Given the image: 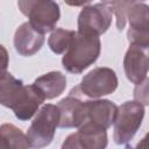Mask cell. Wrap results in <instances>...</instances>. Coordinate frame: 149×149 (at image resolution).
I'll return each mask as SVG.
<instances>
[{
    "label": "cell",
    "instance_id": "obj_10",
    "mask_svg": "<svg viewBox=\"0 0 149 149\" xmlns=\"http://www.w3.org/2000/svg\"><path fill=\"white\" fill-rule=\"evenodd\" d=\"M127 21L129 23L127 33L129 43L149 44V6L134 1L128 10Z\"/></svg>",
    "mask_w": 149,
    "mask_h": 149
},
{
    "label": "cell",
    "instance_id": "obj_5",
    "mask_svg": "<svg viewBox=\"0 0 149 149\" xmlns=\"http://www.w3.org/2000/svg\"><path fill=\"white\" fill-rule=\"evenodd\" d=\"M116 113L118 106L109 100L97 99L83 101L78 112L76 128L93 127L106 130L114 123Z\"/></svg>",
    "mask_w": 149,
    "mask_h": 149
},
{
    "label": "cell",
    "instance_id": "obj_19",
    "mask_svg": "<svg viewBox=\"0 0 149 149\" xmlns=\"http://www.w3.org/2000/svg\"><path fill=\"white\" fill-rule=\"evenodd\" d=\"M135 149H149V133L144 135V137L137 143Z\"/></svg>",
    "mask_w": 149,
    "mask_h": 149
},
{
    "label": "cell",
    "instance_id": "obj_12",
    "mask_svg": "<svg viewBox=\"0 0 149 149\" xmlns=\"http://www.w3.org/2000/svg\"><path fill=\"white\" fill-rule=\"evenodd\" d=\"M44 43V35L35 30L29 22L22 23L15 31L14 47L22 56H31L36 54Z\"/></svg>",
    "mask_w": 149,
    "mask_h": 149
},
{
    "label": "cell",
    "instance_id": "obj_2",
    "mask_svg": "<svg viewBox=\"0 0 149 149\" xmlns=\"http://www.w3.org/2000/svg\"><path fill=\"white\" fill-rule=\"evenodd\" d=\"M100 50L101 43L99 36L77 31L62 58L63 66L71 73H80L98 59Z\"/></svg>",
    "mask_w": 149,
    "mask_h": 149
},
{
    "label": "cell",
    "instance_id": "obj_6",
    "mask_svg": "<svg viewBox=\"0 0 149 149\" xmlns=\"http://www.w3.org/2000/svg\"><path fill=\"white\" fill-rule=\"evenodd\" d=\"M144 116V107L140 102L126 101L118 107L114 120V141L116 144H126L129 142L140 128Z\"/></svg>",
    "mask_w": 149,
    "mask_h": 149
},
{
    "label": "cell",
    "instance_id": "obj_15",
    "mask_svg": "<svg viewBox=\"0 0 149 149\" xmlns=\"http://www.w3.org/2000/svg\"><path fill=\"white\" fill-rule=\"evenodd\" d=\"M30 143L21 129L12 123H3L0 128V149H29Z\"/></svg>",
    "mask_w": 149,
    "mask_h": 149
},
{
    "label": "cell",
    "instance_id": "obj_3",
    "mask_svg": "<svg viewBox=\"0 0 149 149\" xmlns=\"http://www.w3.org/2000/svg\"><path fill=\"white\" fill-rule=\"evenodd\" d=\"M59 127L58 107L51 104L44 105L35 115L27 130V137L33 149H41L51 143L56 128Z\"/></svg>",
    "mask_w": 149,
    "mask_h": 149
},
{
    "label": "cell",
    "instance_id": "obj_11",
    "mask_svg": "<svg viewBox=\"0 0 149 149\" xmlns=\"http://www.w3.org/2000/svg\"><path fill=\"white\" fill-rule=\"evenodd\" d=\"M106 146L107 133L105 129L80 127L65 139L62 149H105Z\"/></svg>",
    "mask_w": 149,
    "mask_h": 149
},
{
    "label": "cell",
    "instance_id": "obj_9",
    "mask_svg": "<svg viewBox=\"0 0 149 149\" xmlns=\"http://www.w3.org/2000/svg\"><path fill=\"white\" fill-rule=\"evenodd\" d=\"M123 69L129 81L137 85L149 71V44H130L123 58Z\"/></svg>",
    "mask_w": 149,
    "mask_h": 149
},
{
    "label": "cell",
    "instance_id": "obj_17",
    "mask_svg": "<svg viewBox=\"0 0 149 149\" xmlns=\"http://www.w3.org/2000/svg\"><path fill=\"white\" fill-rule=\"evenodd\" d=\"M134 1H112L113 5V13L115 15L116 28L122 30L127 23V15L128 10L132 7Z\"/></svg>",
    "mask_w": 149,
    "mask_h": 149
},
{
    "label": "cell",
    "instance_id": "obj_13",
    "mask_svg": "<svg viewBox=\"0 0 149 149\" xmlns=\"http://www.w3.org/2000/svg\"><path fill=\"white\" fill-rule=\"evenodd\" d=\"M81 92L78 86L73 87L69 95L62 99L57 107L59 111V127L61 128H72L77 126V116L83 100L80 99Z\"/></svg>",
    "mask_w": 149,
    "mask_h": 149
},
{
    "label": "cell",
    "instance_id": "obj_1",
    "mask_svg": "<svg viewBox=\"0 0 149 149\" xmlns=\"http://www.w3.org/2000/svg\"><path fill=\"white\" fill-rule=\"evenodd\" d=\"M45 100L41 91L34 85H23L9 72L0 77V102L10 108L15 116L22 121L29 120Z\"/></svg>",
    "mask_w": 149,
    "mask_h": 149
},
{
    "label": "cell",
    "instance_id": "obj_16",
    "mask_svg": "<svg viewBox=\"0 0 149 149\" xmlns=\"http://www.w3.org/2000/svg\"><path fill=\"white\" fill-rule=\"evenodd\" d=\"M76 34L77 33L74 30L57 28L51 33V35L48 40V44L55 54L66 52V50L69 49L70 44L72 43Z\"/></svg>",
    "mask_w": 149,
    "mask_h": 149
},
{
    "label": "cell",
    "instance_id": "obj_4",
    "mask_svg": "<svg viewBox=\"0 0 149 149\" xmlns=\"http://www.w3.org/2000/svg\"><path fill=\"white\" fill-rule=\"evenodd\" d=\"M17 7L29 19L31 27L41 34L51 31L59 20V6L49 0H21Z\"/></svg>",
    "mask_w": 149,
    "mask_h": 149
},
{
    "label": "cell",
    "instance_id": "obj_18",
    "mask_svg": "<svg viewBox=\"0 0 149 149\" xmlns=\"http://www.w3.org/2000/svg\"><path fill=\"white\" fill-rule=\"evenodd\" d=\"M134 100L143 106H149V78L147 77L143 81L135 85Z\"/></svg>",
    "mask_w": 149,
    "mask_h": 149
},
{
    "label": "cell",
    "instance_id": "obj_7",
    "mask_svg": "<svg viewBox=\"0 0 149 149\" xmlns=\"http://www.w3.org/2000/svg\"><path fill=\"white\" fill-rule=\"evenodd\" d=\"M113 14L112 1L88 3L78 15V31L99 36L109 28Z\"/></svg>",
    "mask_w": 149,
    "mask_h": 149
},
{
    "label": "cell",
    "instance_id": "obj_8",
    "mask_svg": "<svg viewBox=\"0 0 149 149\" xmlns=\"http://www.w3.org/2000/svg\"><path fill=\"white\" fill-rule=\"evenodd\" d=\"M118 87V77L109 68H95L81 79L78 88L83 95L100 98L113 93Z\"/></svg>",
    "mask_w": 149,
    "mask_h": 149
},
{
    "label": "cell",
    "instance_id": "obj_14",
    "mask_svg": "<svg viewBox=\"0 0 149 149\" xmlns=\"http://www.w3.org/2000/svg\"><path fill=\"white\" fill-rule=\"evenodd\" d=\"M33 84L41 91L45 99H54L65 90L66 78L59 71H51L35 79Z\"/></svg>",
    "mask_w": 149,
    "mask_h": 149
},
{
    "label": "cell",
    "instance_id": "obj_20",
    "mask_svg": "<svg viewBox=\"0 0 149 149\" xmlns=\"http://www.w3.org/2000/svg\"><path fill=\"white\" fill-rule=\"evenodd\" d=\"M1 52H2V72H6V66H7V52L3 47H1Z\"/></svg>",
    "mask_w": 149,
    "mask_h": 149
}]
</instances>
